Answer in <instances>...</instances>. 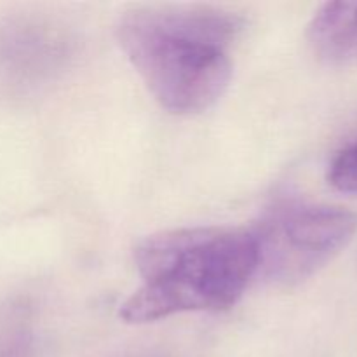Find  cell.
<instances>
[{
    "label": "cell",
    "instance_id": "1",
    "mask_svg": "<svg viewBox=\"0 0 357 357\" xmlns=\"http://www.w3.org/2000/svg\"><path fill=\"white\" fill-rule=\"evenodd\" d=\"M243 20L208 6H146L122 14L115 37L145 86L171 114L211 108L232 80L230 45Z\"/></svg>",
    "mask_w": 357,
    "mask_h": 357
},
{
    "label": "cell",
    "instance_id": "2",
    "mask_svg": "<svg viewBox=\"0 0 357 357\" xmlns=\"http://www.w3.org/2000/svg\"><path fill=\"white\" fill-rule=\"evenodd\" d=\"M135 264L142 282L119 314L129 324H146L236 305L257 275V248L251 230L176 229L142 241Z\"/></svg>",
    "mask_w": 357,
    "mask_h": 357
},
{
    "label": "cell",
    "instance_id": "3",
    "mask_svg": "<svg viewBox=\"0 0 357 357\" xmlns=\"http://www.w3.org/2000/svg\"><path fill=\"white\" fill-rule=\"evenodd\" d=\"M357 232V215L345 208L286 202L251 229L257 275L274 286H295L326 267Z\"/></svg>",
    "mask_w": 357,
    "mask_h": 357
},
{
    "label": "cell",
    "instance_id": "4",
    "mask_svg": "<svg viewBox=\"0 0 357 357\" xmlns=\"http://www.w3.org/2000/svg\"><path fill=\"white\" fill-rule=\"evenodd\" d=\"M307 40L328 65L357 61V2L324 3L309 23Z\"/></svg>",
    "mask_w": 357,
    "mask_h": 357
},
{
    "label": "cell",
    "instance_id": "5",
    "mask_svg": "<svg viewBox=\"0 0 357 357\" xmlns=\"http://www.w3.org/2000/svg\"><path fill=\"white\" fill-rule=\"evenodd\" d=\"M328 181L342 194H357V142L344 146L333 157L328 169Z\"/></svg>",
    "mask_w": 357,
    "mask_h": 357
},
{
    "label": "cell",
    "instance_id": "6",
    "mask_svg": "<svg viewBox=\"0 0 357 357\" xmlns=\"http://www.w3.org/2000/svg\"><path fill=\"white\" fill-rule=\"evenodd\" d=\"M0 357H28L26 351H24L21 345H16V347H10L7 351L0 352Z\"/></svg>",
    "mask_w": 357,
    "mask_h": 357
}]
</instances>
